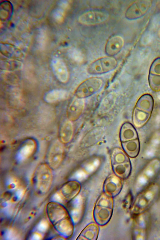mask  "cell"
<instances>
[{"label":"cell","mask_w":160,"mask_h":240,"mask_svg":"<svg viewBox=\"0 0 160 240\" xmlns=\"http://www.w3.org/2000/svg\"><path fill=\"white\" fill-rule=\"evenodd\" d=\"M160 187L157 184H151L138 193L130 209L132 218L147 212L158 197Z\"/></svg>","instance_id":"6da1fadb"},{"label":"cell","mask_w":160,"mask_h":240,"mask_svg":"<svg viewBox=\"0 0 160 240\" xmlns=\"http://www.w3.org/2000/svg\"><path fill=\"white\" fill-rule=\"evenodd\" d=\"M113 198L103 192L97 199L93 214L95 222L99 226L106 225L110 220L113 211Z\"/></svg>","instance_id":"7a4b0ae2"},{"label":"cell","mask_w":160,"mask_h":240,"mask_svg":"<svg viewBox=\"0 0 160 240\" xmlns=\"http://www.w3.org/2000/svg\"><path fill=\"white\" fill-rule=\"evenodd\" d=\"M154 106L153 99L150 94L142 96L137 101L132 113V120L137 127L144 125L149 119Z\"/></svg>","instance_id":"3957f363"},{"label":"cell","mask_w":160,"mask_h":240,"mask_svg":"<svg viewBox=\"0 0 160 240\" xmlns=\"http://www.w3.org/2000/svg\"><path fill=\"white\" fill-rule=\"evenodd\" d=\"M52 173L50 166L42 163L37 168L33 178L34 187L38 192L44 193L48 190L52 180Z\"/></svg>","instance_id":"277c9868"},{"label":"cell","mask_w":160,"mask_h":240,"mask_svg":"<svg viewBox=\"0 0 160 240\" xmlns=\"http://www.w3.org/2000/svg\"><path fill=\"white\" fill-rule=\"evenodd\" d=\"M103 80L97 77L88 78L81 82L74 92L75 97L84 99L98 92L102 87Z\"/></svg>","instance_id":"5b68a950"},{"label":"cell","mask_w":160,"mask_h":240,"mask_svg":"<svg viewBox=\"0 0 160 240\" xmlns=\"http://www.w3.org/2000/svg\"><path fill=\"white\" fill-rule=\"evenodd\" d=\"M117 59L107 56L92 62L88 66L87 71L89 74L99 75L108 73L115 69L118 65Z\"/></svg>","instance_id":"8992f818"},{"label":"cell","mask_w":160,"mask_h":240,"mask_svg":"<svg viewBox=\"0 0 160 240\" xmlns=\"http://www.w3.org/2000/svg\"><path fill=\"white\" fill-rule=\"evenodd\" d=\"M132 229V239L136 240H144L148 237L149 225V216L147 212L133 218Z\"/></svg>","instance_id":"52a82bcc"},{"label":"cell","mask_w":160,"mask_h":240,"mask_svg":"<svg viewBox=\"0 0 160 240\" xmlns=\"http://www.w3.org/2000/svg\"><path fill=\"white\" fill-rule=\"evenodd\" d=\"M109 14L106 11L102 10H92L81 14L78 17V22L86 25H95L102 23L109 18Z\"/></svg>","instance_id":"ba28073f"},{"label":"cell","mask_w":160,"mask_h":240,"mask_svg":"<svg viewBox=\"0 0 160 240\" xmlns=\"http://www.w3.org/2000/svg\"><path fill=\"white\" fill-rule=\"evenodd\" d=\"M62 143L59 140L54 141L49 148L47 156L48 165L51 168H58L61 162L63 154Z\"/></svg>","instance_id":"9c48e42d"},{"label":"cell","mask_w":160,"mask_h":240,"mask_svg":"<svg viewBox=\"0 0 160 240\" xmlns=\"http://www.w3.org/2000/svg\"><path fill=\"white\" fill-rule=\"evenodd\" d=\"M81 189V183L76 180L68 181L64 184L59 192L62 202H69L75 198Z\"/></svg>","instance_id":"30bf717a"},{"label":"cell","mask_w":160,"mask_h":240,"mask_svg":"<svg viewBox=\"0 0 160 240\" xmlns=\"http://www.w3.org/2000/svg\"><path fill=\"white\" fill-rule=\"evenodd\" d=\"M123 179L114 173L109 175L104 182L103 192L113 198L117 196L122 189Z\"/></svg>","instance_id":"8fae6325"},{"label":"cell","mask_w":160,"mask_h":240,"mask_svg":"<svg viewBox=\"0 0 160 240\" xmlns=\"http://www.w3.org/2000/svg\"><path fill=\"white\" fill-rule=\"evenodd\" d=\"M150 6V1H137L128 8L125 13V17L129 20L139 18L147 12Z\"/></svg>","instance_id":"7c38bea8"},{"label":"cell","mask_w":160,"mask_h":240,"mask_svg":"<svg viewBox=\"0 0 160 240\" xmlns=\"http://www.w3.org/2000/svg\"><path fill=\"white\" fill-rule=\"evenodd\" d=\"M148 82L152 90L155 92L160 91V58L155 60L151 65Z\"/></svg>","instance_id":"4fadbf2b"},{"label":"cell","mask_w":160,"mask_h":240,"mask_svg":"<svg viewBox=\"0 0 160 240\" xmlns=\"http://www.w3.org/2000/svg\"><path fill=\"white\" fill-rule=\"evenodd\" d=\"M85 106L84 99L75 97L70 102L67 110V116L71 121L78 119L82 114Z\"/></svg>","instance_id":"5bb4252c"},{"label":"cell","mask_w":160,"mask_h":240,"mask_svg":"<svg viewBox=\"0 0 160 240\" xmlns=\"http://www.w3.org/2000/svg\"><path fill=\"white\" fill-rule=\"evenodd\" d=\"M52 67L57 79L63 83L67 82L69 78L68 69L63 61L58 57L54 58L52 60Z\"/></svg>","instance_id":"9a60e30c"},{"label":"cell","mask_w":160,"mask_h":240,"mask_svg":"<svg viewBox=\"0 0 160 240\" xmlns=\"http://www.w3.org/2000/svg\"><path fill=\"white\" fill-rule=\"evenodd\" d=\"M47 212L51 221L55 223L70 216L67 210L60 205L54 203L48 205Z\"/></svg>","instance_id":"2e32d148"},{"label":"cell","mask_w":160,"mask_h":240,"mask_svg":"<svg viewBox=\"0 0 160 240\" xmlns=\"http://www.w3.org/2000/svg\"><path fill=\"white\" fill-rule=\"evenodd\" d=\"M124 40L121 36L115 35L109 38L107 42L105 48L107 56L113 57L118 54L124 45Z\"/></svg>","instance_id":"e0dca14e"},{"label":"cell","mask_w":160,"mask_h":240,"mask_svg":"<svg viewBox=\"0 0 160 240\" xmlns=\"http://www.w3.org/2000/svg\"><path fill=\"white\" fill-rule=\"evenodd\" d=\"M99 226L96 222L89 223L81 231L76 239L97 240L99 232Z\"/></svg>","instance_id":"ac0fdd59"},{"label":"cell","mask_w":160,"mask_h":240,"mask_svg":"<svg viewBox=\"0 0 160 240\" xmlns=\"http://www.w3.org/2000/svg\"><path fill=\"white\" fill-rule=\"evenodd\" d=\"M36 148V143L34 139H27L23 143L18 151V159L21 161L26 160L33 154Z\"/></svg>","instance_id":"d6986e66"},{"label":"cell","mask_w":160,"mask_h":240,"mask_svg":"<svg viewBox=\"0 0 160 240\" xmlns=\"http://www.w3.org/2000/svg\"><path fill=\"white\" fill-rule=\"evenodd\" d=\"M73 124L69 120L65 121L60 128L59 135L60 141L62 143H68L72 139L73 134Z\"/></svg>","instance_id":"ffe728a7"},{"label":"cell","mask_w":160,"mask_h":240,"mask_svg":"<svg viewBox=\"0 0 160 240\" xmlns=\"http://www.w3.org/2000/svg\"><path fill=\"white\" fill-rule=\"evenodd\" d=\"M120 137L122 142H126L137 139L138 135L133 126L129 122L123 124L120 130Z\"/></svg>","instance_id":"44dd1931"},{"label":"cell","mask_w":160,"mask_h":240,"mask_svg":"<svg viewBox=\"0 0 160 240\" xmlns=\"http://www.w3.org/2000/svg\"><path fill=\"white\" fill-rule=\"evenodd\" d=\"M114 173L122 179H126L129 176L131 167L129 161L112 165Z\"/></svg>","instance_id":"7402d4cb"},{"label":"cell","mask_w":160,"mask_h":240,"mask_svg":"<svg viewBox=\"0 0 160 240\" xmlns=\"http://www.w3.org/2000/svg\"><path fill=\"white\" fill-rule=\"evenodd\" d=\"M122 144L123 149L130 157L134 158L138 154L140 145L137 139L123 142Z\"/></svg>","instance_id":"603a6c76"},{"label":"cell","mask_w":160,"mask_h":240,"mask_svg":"<svg viewBox=\"0 0 160 240\" xmlns=\"http://www.w3.org/2000/svg\"><path fill=\"white\" fill-rule=\"evenodd\" d=\"M67 92L64 90L55 89L47 93L44 96V99L49 103H53L64 99L66 97Z\"/></svg>","instance_id":"cb8c5ba5"},{"label":"cell","mask_w":160,"mask_h":240,"mask_svg":"<svg viewBox=\"0 0 160 240\" xmlns=\"http://www.w3.org/2000/svg\"><path fill=\"white\" fill-rule=\"evenodd\" d=\"M128 161H129L128 158L122 150L116 148L113 150L111 155L112 165Z\"/></svg>","instance_id":"d4e9b609"},{"label":"cell","mask_w":160,"mask_h":240,"mask_svg":"<svg viewBox=\"0 0 160 240\" xmlns=\"http://www.w3.org/2000/svg\"><path fill=\"white\" fill-rule=\"evenodd\" d=\"M133 201L132 194L131 191H129L126 195L123 200V208L126 210H130Z\"/></svg>","instance_id":"484cf974"},{"label":"cell","mask_w":160,"mask_h":240,"mask_svg":"<svg viewBox=\"0 0 160 240\" xmlns=\"http://www.w3.org/2000/svg\"><path fill=\"white\" fill-rule=\"evenodd\" d=\"M52 17L54 20L58 22H61L64 17V11L61 8L55 9L52 12Z\"/></svg>","instance_id":"4316f807"},{"label":"cell","mask_w":160,"mask_h":240,"mask_svg":"<svg viewBox=\"0 0 160 240\" xmlns=\"http://www.w3.org/2000/svg\"><path fill=\"white\" fill-rule=\"evenodd\" d=\"M114 96L113 94L109 95L104 100L102 105V108H110L115 101Z\"/></svg>","instance_id":"83f0119b"},{"label":"cell","mask_w":160,"mask_h":240,"mask_svg":"<svg viewBox=\"0 0 160 240\" xmlns=\"http://www.w3.org/2000/svg\"><path fill=\"white\" fill-rule=\"evenodd\" d=\"M49 224L46 220L41 221L38 225V229L42 232L46 231L48 228Z\"/></svg>","instance_id":"f1b7e54d"},{"label":"cell","mask_w":160,"mask_h":240,"mask_svg":"<svg viewBox=\"0 0 160 240\" xmlns=\"http://www.w3.org/2000/svg\"><path fill=\"white\" fill-rule=\"evenodd\" d=\"M42 238V236L38 232H35L33 234L32 237V239L40 240Z\"/></svg>","instance_id":"f546056e"}]
</instances>
